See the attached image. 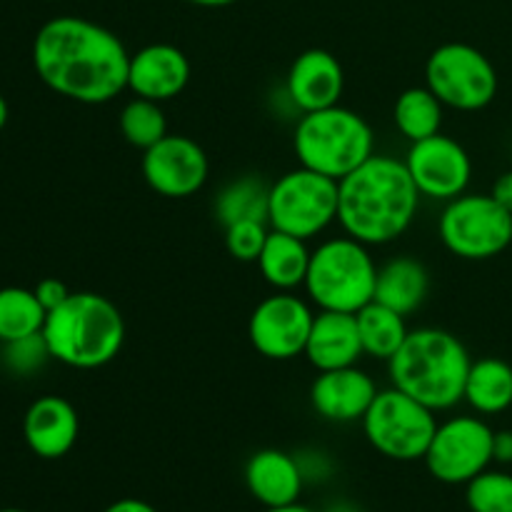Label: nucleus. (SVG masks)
<instances>
[{"label": "nucleus", "instance_id": "7c9ffc66", "mask_svg": "<svg viewBox=\"0 0 512 512\" xmlns=\"http://www.w3.org/2000/svg\"><path fill=\"white\" fill-rule=\"evenodd\" d=\"M268 235L270 223L265 220H238L225 228V248L240 263H255Z\"/></svg>", "mask_w": 512, "mask_h": 512}, {"label": "nucleus", "instance_id": "0eeeda50", "mask_svg": "<svg viewBox=\"0 0 512 512\" xmlns=\"http://www.w3.org/2000/svg\"><path fill=\"white\" fill-rule=\"evenodd\" d=\"M360 423H363L368 443L380 455L400 460V463L423 460L430 448V440L438 430L435 410L418 403L395 385L375 395L373 405Z\"/></svg>", "mask_w": 512, "mask_h": 512}, {"label": "nucleus", "instance_id": "b1692460", "mask_svg": "<svg viewBox=\"0 0 512 512\" xmlns=\"http://www.w3.org/2000/svg\"><path fill=\"white\" fill-rule=\"evenodd\" d=\"M355 318H358L363 353L370 358L390 360L410 333L408 325H405V315L395 313V310L385 308L375 300L365 305L363 310H358Z\"/></svg>", "mask_w": 512, "mask_h": 512}, {"label": "nucleus", "instance_id": "20e7f679", "mask_svg": "<svg viewBox=\"0 0 512 512\" xmlns=\"http://www.w3.org/2000/svg\"><path fill=\"white\" fill-rule=\"evenodd\" d=\"M43 338L58 363L95 370L113 363L125 343V320L118 305L98 293H70L50 310Z\"/></svg>", "mask_w": 512, "mask_h": 512}, {"label": "nucleus", "instance_id": "412c9836", "mask_svg": "<svg viewBox=\"0 0 512 512\" xmlns=\"http://www.w3.org/2000/svg\"><path fill=\"white\" fill-rule=\"evenodd\" d=\"M430 290V275L420 260L400 255L388 260L383 268H378L375 280V303L395 310L400 315H413L425 303Z\"/></svg>", "mask_w": 512, "mask_h": 512}, {"label": "nucleus", "instance_id": "72a5a7b5", "mask_svg": "<svg viewBox=\"0 0 512 512\" xmlns=\"http://www.w3.org/2000/svg\"><path fill=\"white\" fill-rule=\"evenodd\" d=\"M490 195H493V198L498 200L505 210H510L512 213V170L510 173H503L498 180H495Z\"/></svg>", "mask_w": 512, "mask_h": 512}, {"label": "nucleus", "instance_id": "9b49d317", "mask_svg": "<svg viewBox=\"0 0 512 512\" xmlns=\"http://www.w3.org/2000/svg\"><path fill=\"white\" fill-rule=\"evenodd\" d=\"M493 435L495 430L475 415L438 423L423 458L430 475L445 485H468L493 463Z\"/></svg>", "mask_w": 512, "mask_h": 512}, {"label": "nucleus", "instance_id": "423d86ee", "mask_svg": "<svg viewBox=\"0 0 512 512\" xmlns=\"http://www.w3.org/2000/svg\"><path fill=\"white\" fill-rule=\"evenodd\" d=\"M378 265L368 245L350 235L330 238L310 253L305 293L320 310L358 313L375 300Z\"/></svg>", "mask_w": 512, "mask_h": 512}, {"label": "nucleus", "instance_id": "c9c22d12", "mask_svg": "<svg viewBox=\"0 0 512 512\" xmlns=\"http://www.w3.org/2000/svg\"><path fill=\"white\" fill-rule=\"evenodd\" d=\"M185 3L200 5V8H225V5H233L238 0H185Z\"/></svg>", "mask_w": 512, "mask_h": 512}, {"label": "nucleus", "instance_id": "5701e85b", "mask_svg": "<svg viewBox=\"0 0 512 512\" xmlns=\"http://www.w3.org/2000/svg\"><path fill=\"white\" fill-rule=\"evenodd\" d=\"M465 403L480 415H498L512 405V365L500 358H483L470 365Z\"/></svg>", "mask_w": 512, "mask_h": 512}, {"label": "nucleus", "instance_id": "ea45409f", "mask_svg": "<svg viewBox=\"0 0 512 512\" xmlns=\"http://www.w3.org/2000/svg\"><path fill=\"white\" fill-rule=\"evenodd\" d=\"M0 512H25V510H18V508H3Z\"/></svg>", "mask_w": 512, "mask_h": 512}, {"label": "nucleus", "instance_id": "9d476101", "mask_svg": "<svg viewBox=\"0 0 512 512\" xmlns=\"http://www.w3.org/2000/svg\"><path fill=\"white\" fill-rule=\"evenodd\" d=\"M425 85L445 108H488L498 95V73L488 55L468 43H445L430 53L425 63Z\"/></svg>", "mask_w": 512, "mask_h": 512}, {"label": "nucleus", "instance_id": "f704fd0d", "mask_svg": "<svg viewBox=\"0 0 512 512\" xmlns=\"http://www.w3.org/2000/svg\"><path fill=\"white\" fill-rule=\"evenodd\" d=\"M105 512H158L153 508L150 503H145V500H138V498H120L115 500V503H110Z\"/></svg>", "mask_w": 512, "mask_h": 512}, {"label": "nucleus", "instance_id": "2eb2a0df", "mask_svg": "<svg viewBox=\"0 0 512 512\" xmlns=\"http://www.w3.org/2000/svg\"><path fill=\"white\" fill-rule=\"evenodd\" d=\"M345 73L340 60L330 50L310 48L293 60L285 80V95L300 113L340 105Z\"/></svg>", "mask_w": 512, "mask_h": 512}, {"label": "nucleus", "instance_id": "4be33fe9", "mask_svg": "<svg viewBox=\"0 0 512 512\" xmlns=\"http://www.w3.org/2000/svg\"><path fill=\"white\" fill-rule=\"evenodd\" d=\"M258 268L265 283L275 290H295L305 283L310 265V250L305 240L295 235L280 233L270 228L268 240L263 245V253L258 255Z\"/></svg>", "mask_w": 512, "mask_h": 512}, {"label": "nucleus", "instance_id": "39448f33", "mask_svg": "<svg viewBox=\"0 0 512 512\" xmlns=\"http://www.w3.org/2000/svg\"><path fill=\"white\" fill-rule=\"evenodd\" d=\"M293 148L303 168L343 180L375 155V135L363 115L333 105L300 115Z\"/></svg>", "mask_w": 512, "mask_h": 512}, {"label": "nucleus", "instance_id": "bb28decb", "mask_svg": "<svg viewBox=\"0 0 512 512\" xmlns=\"http://www.w3.org/2000/svg\"><path fill=\"white\" fill-rule=\"evenodd\" d=\"M45 318L48 310L40 305L35 290L18 285L0 288V345L43 333Z\"/></svg>", "mask_w": 512, "mask_h": 512}, {"label": "nucleus", "instance_id": "c756f323", "mask_svg": "<svg viewBox=\"0 0 512 512\" xmlns=\"http://www.w3.org/2000/svg\"><path fill=\"white\" fill-rule=\"evenodd\" d=\"M0 353H3V370L18 375V378H30V375L40 373L45 368V363L53 360L43 333L3 343L0 345Z\"/></svg>", "mask_w": 512, "mask_h": 512}, {"label": "nucleus", "instance_id": "dca6fc26", "mask_svg": "<svg viewBox=\"0 0 512 512\" xmlns=\"http://www.w3.org/2000/svg\"><path fill=\"white\" fill-rule=\"evenodd\" d=\"M378 393L375 380L358 365H350L318 373L310 385V403L315 413L330 423H355L365 418Z\"/></svg>", "mask_w": 512, "mask_h": 512}, {"label": "nucleus", "instance_id": "f3484780", "mask_svg": "<svg viewBox=\"0 0 512 512\" xmlns=\"http://www.w3.org/2000/svg\"><path fill=\"white\" fill-rule=\"evenodd\" d=\"M190 80V60L178 45L150 43L130 55L128 90L138 98L165 103L185 90Z\"/></svg>", "mask_w": 512, "mask_h": 512}, {"label": "nucleus", "instance_id": "7ed1b4c3", "mask_svg": "<svg viewBox=\"0 0 512 512\" xmlns=\"http://www.w3.org/2000/svg\"><path fill=\"white\" fill-rule=\"evenodd\" d=\"M470 365L473 360L458 335L440 328L410 330L398 353L388 360L395 388L435 413L465 400Z\"/></svg>", "mask_w": 512, "mask_h": 512}, {"label": "nucleus", "instance_id": "e433bc0d", "mask_svg": "<svg viewBox=\"0 0 512 512\" xmlns=\"http://www.w3.org/2000/svg\"><path fill=\"white\" fill-rule=\"evenodd\" d=\"M265 512H315V510H310L308 505L290 503V505H278V508H265Z\"/></svg>", "mask_w": 512, "mask_h": 512}, {"label": "nucleus", "instance_id": "4c0bfd02", "mask_svg": "<svg viewBox=\"0 0 512 512\" xmlns=\"http://www.w3.org/2000/svg\"><path fill=\"white\" fill-rule=\"evenodd\" d=\"M8 115H10L8 103H5V98H3V95H0V130H3L5 123H8Z\"/></svg>", "mask_w": 512, "mask_h": 512}, {"label": "nucleus", "instance_id": "1a4fd4ad", "mask_svg": "<svg viewBox=\"0 0 512 512\" xmlns=\"http://www.w3.org/2000/svg\"><path fill=\"white\" fill-rule=\"evenodd\" d=\"M438 233L458 258L490 260L512 243V213L493 195L463 193L445 203Z\"/></svg>", "mask_w": 512, "mask_h": 512}, {"label": "nucleus", "instance_id": "cd10ccee", "mask_svg": "<svg viewBox=\"0 0 512 512\" xmlns=\"http://www.w3.org/2000/svg\"><path fill=\"white\" fill-rule=\"evenodd\" d=\"M120 133L135 148H153L158 140H163L168 135V120H165L160 103L148 98H138V95L133 100H128L123 105V110H120Z\"/></svg>", "mask_w": 512, "mask_h": 512}, {"label": "nucleus", "instance_id": "473e14b6", "mask_svg": "<svg viewBox=\"0 0 512 512\" xmlns=\"http://www.w3.org/2000/svg\"><path fill=\"white\" fill-rule=\"evenodd\" d=\"M493 463H512V430H498L493 435Z\"/></svg>", "mask_w": 512, "mask_h": 512}, {"label": "nucleus", "instance_id": "a211bd4d", "mask_svg": "<svg viewBox=\"0 0 512 512\" xmlns=\"http://www.w3.org/2000/svg\"><path fill=\"white\" fill-rule=\"evenodd\" d=\"M78 435V410L60 395H43L25 410L23 438L38 458H63L78 443Z\"/></svg>", "mask_w": 512, "mask_h": 512}, {"label": "nucleus", "instance_id": "f8f14e48", "mask_svg": "<svg viewBox=\"0 0 512 512\" xmlns=\"http://www.w3.org/2000/svg\"><path fill=\"white\" fill-rule=\"evenodd\" d=\"M315 313L293 290H278L255 305L248 320L253 348L268 360H293L305 353Z\"/></svg>", "mask_w": 512, "mask_h": 512}, {"label": "nucleus", "instance_id": "a878e982", "mask_svg": "<svg viewBox=\"0 0 512 512\" xmlns=\"http://www.w3.org/2000/svg\"><path fill=\"white\" fill-rule=\"evenodd\" d=\"M270 185L258 175H243L220 190L215 198V218L223 228L238 220H265L268 223Z\"/></svg>", "mask_w": 512, "mask_h": 512}, {"label": "nucleus", "instance_id": "aec40b11", "mask_svg": "<svg viewBox=\"0 0 512 512\" xmlns=\"http://www.w3.org/2000/svg\"><path fill=\"white\" fill-rule=\"evenodd\" d=\"M245 485L260 505L278 508V505L298 503L305 475L298 458L283 453V450L265 448L250 455V460L245 463Z\"/></svg>", "mask_w": 512, "mask_h": 512}, {"label": "nucleus", "instance_id": "c85d7f7f", "mask_svg": "<svg viewBox=\"0 0 512 512\" xmlns=\"http://www.w3.org/2000/svg\"><path fill=\"white\" fill-rule=\"evenodd\" d=\"M470 512H512V475L503 470H483L465 485Z\"/></svg>", "mask_w": 512, "mask_h": 512}, {"label": "nucleus", "instance_id": "393cba45", "mask_svg": "<svg viewBox=\"0 0 512 512\" xmlns=\"http://www.w3.org/2000/svg\"><path fill=\"white\" fill-rule=\"evenodd\" d=\"M443 110L445 105L440 103L438 95L428 85H418V88H408L398 95L393 118L400 133L410 143H418V140L440 133V128H443Z\"/></svg>", "mask_w": 512, "mask_h": 512}, {"label": "nucleus", "instance_id": "4468645a", "mask_svg": "<svg viewBox=\"0 0 512 512\" xmlns=\"http://www.w3.org/2000/svg\"><path fill=\"white\" fill-rule=\"evenodd\" d=\"M145 183L163 198H190L205 185L210 163L205 150L188 135L168 133L140 160Z\"/></svg>", "mask_w": 512, "mask_h": 512}, {"label": "nucleus", "instance_id": "6ab92c4d", "mask_svg": "<svg viewBox=\"0 0 512 512\" xmlns=\"http://www.w3.org/2000/svg\"><path fill=\"white\" fill-rule=\"evenodd\" d=\"M303 355L318 373L358 365L365 353L355 313L320 310L313 320Z\"/></svg>", "mask_w": 512, "mask_h": 512}, {"label": "nucleus", "instance_id": "ddd939ff", "mask_svg": "<svg viewBox=\"0 0 512 512\" xmlns=\"http://www.w3.org/2000/svg\"><path fill=\"white\" fill-rule=\"evenodd\" d=\"M405 168L423 198L443 203L463 195L473 178V160L468 150L443 133L410 143Z\"/></svg>", "mask_w": 512, "mask_h": 512}, {"label": "nucleus", "instance_id": "f03ea898", "mask_svg": "<svg viewBox=\"0 0 512 512\" xmlns=\"http://www.w3.org/2000/svg\"><path fill=\"white\" fill-rule=\"evenodd\" d=\"M420 198L405 160L375 153L338 180V223L360 243L388 245L413 225Z\"/></svg>", "mask_w": 512, "mask_h": 512}, {"label": "nucleus", "instance_id": "f257e3e1", "mask_svg": "<svg viewBox=\"0 0 512 512\" xmlns=\"http://www.w3.org/2000/svg\"><path fill=\"white\" fill-rule=\"evenodd\" d=\"M33 65L53 93L83 105L110 103L128 88L130 53L123 40L78 15H60L40 25Z\"/></svg>", "mask_w": 512, "mask_h": 512}, {"label": "nucleus", "instance_id": "58836bf2", "mask_svg": "<svg viewBox=\"0 0 512 512\" xmlns=\"http://www.w3.org/2000/svg\"><path fill=\"white\" fill-rule=\"evenodd\" d=\"M330 512H363V510H358V508H350V505H338V508H333Z\"/></svg>", "mask_w": 512, "mask_h": 512}, {"label": "nucleus", "instance_id": "2f4dec72", "mask_svg": "<svg viewBox=\"0 0 512 512\" xmlns=\"http://www.w3.org/2000/svg\"><path fill=\"white\" fill-rule=\"evenodd\" d=\"M33 290H35V295H38L40 305H43L48 313H50V310L58 308V305H63L65 300H68V295H70L68 285H65L63 280H58V278L40 280V283L35 285Z\"/></svg>", "mask_w": 512, "mask_h": 512}, {"label": "nucleus", "instance_id": "a19ab883", "mask_svg": "<svg viewBox=\"0 0 512 512\" xmlns=\"http://www.w3.org/2000/svg\"><path fill=\"white\" fill-rule=\"evenodd\" d=\"M0 373H3V353H0Z\"/></svg>", "mask_w": 512, "mask_h": 512}, {"label": "nucleus", "instance_id": "6e6552de", "mask_svg": "<svg viewBox=\"0 0 512 512\" xmlns=\"http://www.w3.org/2000/svg\"><path fill=\"white\" fill-rule=\"evenodd\" d=\"M338 220V180L295 168L270 185L268 223L273 230L310 240Z\"/></svg>", "mask_w": 512, "mask_h": 512}]
</instances>
